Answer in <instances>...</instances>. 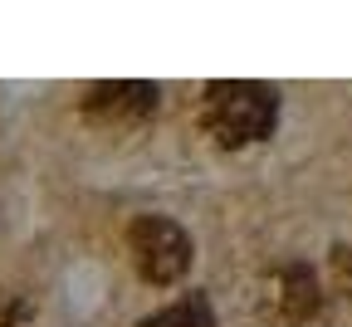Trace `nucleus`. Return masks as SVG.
I'll return each mask as SVG.
<instances>
[{
  "mask_svg": "<svg viewBox=\"0 0 352 327\" xmlns=\"http://www.w3.org/2000/svg\"><path fill=\"white\" fill-rule=\"evenodd\" d=\"M25 317V303H15V293H0V327H15Z\"/></svg>",
  "mask_w": 352,
  "mask_h": 327,
  "instance_id": "0eeeda50",
  "label": "nucleus"
},
{
  "mask_svg": "<svg viewBox=\"0 0 352 327\" xmlns=\"http://www.w3.org/2000/svg\"><path fill=\"white\" fill-rule=\"evenodd\" d=\"M83 117L94 122V127H142L152 113H157V88L152 83H132V78H122V83H94L83 93Z\"/></svg>",
  "mask_w": 352,
  "mask_h": 327,
  "instance_id": "7ed1b4c3",
  "label": "nucleus"
},
{
  "mask_svg": "<svg viewBox=\"0 0 352 327\" xmlns=\"http://www.w3.org/2000/svg\"><path fill=\"white\" fill-rule=\"evenodd\" d=\"M323 293H318V278L308 273L303 264H284L270 284H264V313H270L279 327H303L314 322Z\"/></svg>",
  "mask_w": 352,
  "mask_h": 327,
  "instance_id": "20e7f679",
  "label": "nucleus"
},
{
  "mask_svg": "<svg viewBox=\"0 0 352 327\" xmlns=\"http://www.w3.org/2000/svg\"><path fill=\"white\" fill-rule=\"evenodd\" d=\"M138 327H215V317H210L206 298H182V303H171V308L142 317Z\"/></svg>",
  "mask_w": 352,
  "mask_h": 327,
  "instance_id": "39448f33",
  "label": "nucleus"
},
{
  "mask_svg": "<svg viewBox=\"0 0 352 327\" xmlns=\"http://www.w3.org/2000/svg\"><path fill=\"white\" fill-rule=\"evenodd\" d=\"M333 284H338L342 298H352V245H342L333 254Z\"/></svg>",
  "mask_w": 352,
  "mask_h": 327,
  "instance_id": "423d86ee",
  "label": "nucleus"
},
{
  "mask_svg": "<svg viewBox=\"0 0 352 327\" xmlns=\"http://www.w3.org/2000/svg\"><path fill=\"white\" fill-rule=\"evenodd\" d=\"M127 254H132V264H138V273L147 278V284H157V289H166V284H176L186 269H191V235L176 220H166V215H138L127 225Z\"/></svg>",
  "mask_w": 352,
  "mask_h": 327,
  "instance_id": "f03ea898",
  "label": "nucleus"
},
{
  "mask_svg": "<svg viewBox=\"0 0 352 327\" xmlns=\"http://www.w3.org/2000/svg\"><path fill=\"white\" fill-rule=\"evenodd\" d=\"M279 122V98L264 83H210L201 93V127L215 137L220 147H250L264 142Z\"/></svg>",
  "mask_w": 352,
  "mask_h": 327,
  "instance_id": "f257e3e1",
  "label": "nucleus"
}]
</instances>
